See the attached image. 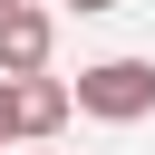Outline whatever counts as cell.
I'll list each match as a JSON object with an SVG mask.
<instances>
[{"instance_id": "1", "label": "cell", "mask_w": 155, "mask_h": 155, "mask_svg": "<svg viewBox=\"0 0 155 155\" xmlns=\"http://www.w3.org/2000/svg\"><path fill=\"white\" fill-rule=\"evenodd\" d=\"M68 107H87V116H107V126L155 116V58H97V68H78V78H68Z\"/></svg>"}, {"instance_id": "2", "label": "cell", "mask_w": 155, "mask_h": 155, "mask_svg": "<svg viewBox=\"0 0 155 155\" xmlns=\"http://www.w3.org/2000/svg\"><path fill=\"white\" fill-rule=\"evenodd\" d=\"M48 48H58V19L48 10H0V78H48Z\"/></svg>"}, {"instance_id": "3", "label": "cell", "mask_w": 155, "mask_h": 155, "mask_svg": "<svg viewBox=\"0 0 155 155\" xmlns=\"http://www.w3.org/2000/svg\"><path fill=\"white\" fill-rule=\"evenodd\" d=\"M10 97H19V136H58L68 126V78H10Z\"/></svg>"}, {"instance_id": "4", "label": "cell", "mask_w": 155, "mask_h": 155, "mask_svg": "<svg viewBox=\"0 0 155 155\" xmlns=\"http://www.w3.org/2000/svg\"><path fill=\"white\" fill-rule=\"evenodd\" d=\"M19 136V97H10V78H0V145Z\"/></svg>"}, {"instance_id": "5", "label": "cell", "mask_w": 155, "mask_h": 155, "mask_svg": "<svg viewBox=\"0 0 155 155\" xmlns=\"http://www.w3.org/2000/svg\"><path fill=\"white\" fill-rule=\"evenodd\" d=\"M68 10H87V19H97V10H116V0H68Z\"/></svg>"}, {"instance_id": "6", "label": "cell", "mask_w": 155, "mask_h": 155, "mask_svg": "<svg viewBox=\"0 0 155 155\" xmlns=\"http://www.w3.org/2000/svg\"><path fill=\"white\" fill-rule=\"evenodd\" d=\"M0 10H19V0H0Z\"/></svg>"}]
</instances>
